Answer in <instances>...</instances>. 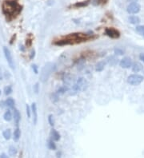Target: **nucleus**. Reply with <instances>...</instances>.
<instances>
[{"mask_svg":"<svg viewBox=\"0 0 144 158\" xmlns=\"http://www.w3.org/2000/svg\"><path fill=\"white\" fill-rule=\"evenodd\" d=\"M48 147L50 149H52V150H55L56 149V145L53 141V140H50L48 141Z\"/></svg>","mask_w":144,"mask_h":158,"instance_id":"nucleus-20","label":"nucleus"},{"mask_svg":"<svg viewBox=\"0 0 144 158\" xmlns=\"http://www.w3.org/2000/svg\"><path fill=\"white\" fill-rule=\"evenodd\" d=\"M48 122L49 124H50L51 126H54V118H53V116L52 115H49L48 116Z\"/></svg>","mask_w":144,"mask_h":158,"instance_id":"nucleus-24","label":"nucleus"},{"mask_svg":"<svg viewBox=\"0 0 144 158\" xmlns=\"http://www.w3.org/2000/svg\"><path fill=\"white\" fill-rule=\"evenodd\" d=\"M106 2H107V0H96L97 4H99L100 2H103V3H106Z\"/></svg>","mask_w":144,"mask_h":158,"instance_id":"nucleus-30","label":"nucleus"},{"mask_svg":"<svg viewBox=\"0 0 144 158\" xmlns=\"http://www.w3.org/2000/svg\"><path fill=\"white\" fill-rule=\"evenodd\" d=\"M136 31L140 34H144V25L143 26H138L136 27Z\"/></svg>","mask_w":144,"mask_h":158,"instance_id":"nucleus-23","label":"nucleus"},{"mask_svg":"<svg viewBox=\"0 0 144 158\" xmlns=\"http://www.w3.org/2000/svg\"><path fill=\"white\" fill-rule=\"evenodd\" d=\"M32 69H33V70H34V72L35 74H38V73H39V71H38V67H37L36 65H32Z\"/></svg>","mask_w":144,"mask_h":158,"instance_id":"nucleus-28","label":"nucleus"},{"mask_svg":"<svg viewBox=\"0 0 144 158\" xmlns=\"http://www.w3.org/2000/svg\"><path fill=\"white\" fill-rule=\"evenodd\" d=\"M89 2H90V0H88V1H86V2H77V3H75L74 6L75 7H86V6H87L89 4Z\"/></svg>","mask_w":144,"mask_h":158,"instance_id":"nucleus-19","label":"nucleus"},{"mask_svg":"<svg viewBox=\"0 0 144 158\" xmlns=\"http://www.w3.org/2000/svg\"><path fill=\"white\" fill-rule=\"evenodd\" d=\"M105 65H106V62L104 61L99 62L95 65V70L98 71V72L103 71V70H104V68H105Z\"/></svg>","mask_w":144,"mask_h":158,"instance_id":"nucleus-12","label":"nucleus"},{"mask_svg":"<svg viewBox=\"0 0 144 158\" xmlns=\"http://www.w3.org/2000/svg\"><path fill=\"white\" fill-rule=\"evenodd\" d=\"M2 135H3L4 138L6 140H10V137H11V131L10 129H6V130L3 131V133H2Z\"/></svg>","mask_w":144,"mask_h":158,"instance_id":"nucleus-18","label":"nucleus"},{"mask_svg":"<svg viewBox=\"0 0 144 158\" xmlns=\"http://www.w3.org/2000/svg\"><path fill=\"white\" fill-rule=\"evenodd\" d=\"M0 95H1V90H0Z\"/></svg>","mask_w":144,"mask_h":158,"instance_id":"nucleus-36","label":"nucleus"},{"mask_svg":"<svg viewBox=\"0 0 144 158\" xmlns=\"http://www.w3.org/2000/svg\"><path fill=\"white\" fill-rule=\"evenodd\" d=\"M114 53L118 54V55H123L124 52H123V50H121L119 48H117V49H114Z\"/></svg>","mask_w":144,"mask_h":158,"instance_id":"nucleus-25","label":"nucleus"},{"mask_svg":"<svg viewBox=\"0 0 144 158\" xmlns=\"http://www.w3.org/2000/svg\"><path fill=\"white\" fill-rule=\"evenodd\" d=\"M131 67H132V70L135 72V73H138V72H139L143 70V65L139 62H135L134 64H132Z\"/></svg>","mask_w":144,"mask_h":158,"instance_id":"nucleus-11","label":"nucleus"},{"mask_svg":"<svg viewBox=\"0 0 144 158\" xmlns=\"http://www.w3.org/2000/svg\"><path fill=\"white\" fill-rule=\"evenodd\" d=\"M20 137H21V131H20L19 128H17L14 129V137H13V139L14 141H18L19 140Z\"/></svg>","mask_w":144,"mask_h":158,"instance_id":"nucleus-14","label":"nucleus"},{"mask_svg":"<svg viewBox=\"0 0 144 158\" xmlns=\"http://www.w3.org/2000/svg\"><path fill=\"white\" fill-rule=\"evenodd\" d=\"M105 34L111 38H119L120 37V32L118 30H116V29H114L113 27L106 28Z\"/></svg>","mask_w":144,"mask_h":158,"instance_id":"nucleus-6","label":"nucleus"},{"mask_svg":"<svg viewBox=\"0 0 144 158\" xmlns=\"http://www.w3.org/2000/svg\"><path fill=\"white\" fill-rule=\"evenodd\" d=\"M2 10L7 14L12 15L18 14L21 10V7L14 1H5L2 4Z\"/></svg>","mask_w":144,"mask_h":158,"instance_id":"nucleus-1","label":"nucleus"},{"mask_svg":"<svg viewBox=\"0 0 144 158\" xmlns=\"http://www.w3.org/2000/svg\"><path fill=\"white\" fill-rule=\"evenodd\" d=\"M128 21L131 24H134V25H136V24H139L140 23L141 20L138 16H134V15H132V16H130L128 18Z\"/></svg>","mask_w":144,"mask_h":158,"instance_id":"nucleus-10","label":"nucleus"},{"mask_svg":"<svg viewBox=\"0 0 144 158\" xmlns=\"http://www.w3.org/2000/svg\"><path fill=\"white\" fill-rule=\"evenodd\" d=\"M54 44L57 45V46H65V45L72 44V42L71 41V40L66 38V39H63V40H59V41H57V42H55Z\"/></svg>","mask_w":144,"mask_h":158,"instance_id":"nucleus-13","label":"nucleus"},{"mask_svg":"<svg viewBox=\"0 0 144 158\" xmlns=\"http://www.w3.org/2000/svg\"><path fill=\"white\" fill-rule=\"evenodd\" d=\"M11 93H12V88H11V86H10V85L6 86V87L4 88V93L6 94V95H9V94H10Z\"/></svg>","mask_w":144,"mask_h":158,"instance_id":"nucleus-22","label":"nucleus"},{"mask_svg":"<svg viewBox=\"0 0 144 158\" xmlns=\"http://www.w3.org/2000/svg\"><path fill=\"white\" fill-rule=\"evenodd\" d=\"M31 111H32L34 115V124H36L37 121H38V112H37V105L35 103H33L32 105H31Z\"/></svg>","mask_w":144,"mask_h":158,"instance_id":"nucleus-9","label":"nucleus"},{"mask_svg":"<svg viewBox=\"0 0 144 158\" xmlns=\"http://www.w3.org/2000/svg\"><path fill=\"white\" fill-rule=\"evenodd\" d=\"M16 153H17V149L14 148V146H10V148H9V154H10V156L13 157Z\"/></svg>","mask_w":144,"mask_h":158,"instance_id":"nucleus-21","label":"nucleus"},{"mask_svg":"<svg viewBox=\"0 0 144 158\" xmlns=\"http://www.w3.org/2000/svg\"><path fill=\"white\" fill-rule=\"evenodd\" d=\"M26 110H27V117H31V107L29 106L28 105H27L26 106Z\"/></svg>","mask_w":144,"mask_h":158,"instance_id":"nucleus-26","label":"nucleus"},{"mask_svg":"<svg viewBox=\"0 0 144 158\" xmlns=\"http://www.w3.org/2000/svg\"><path fill=\"white\" fill-rule=\"evenodd\" d=\"M14 104H15V102H14V100L13 98H11V97L7 98V100H6V102H5V105H7V107H9L10 109L14 108Z\"/></svg>","mask_w":144,"mask_h":158,"instance_id":"nucleus-16","label":"nucleus"},{"mask_svg":"<svg viewBox=\"0 0 144 158\" xmlns=\"http://www.w3.org/2000/svg\"><path fill=\"white\" fill-rule=\"evenodd\" d=\"M2 79V75L1 74H0V81H1Z\"/></svg>","mask_w":144,"mask_h":158,"instance_id":"nucleus-35","label":"nucleus"},{"mask_svg":"<svg viewBox=\"0 0 144 158\" xmlns=\"http://www.w3.org/2000/svg\"><path fill=\"white\" fill-rule=\"evenodd\" d=\"M120 66L123 69H129L130 67L132 66V60L128 57H123L119 62Z\"/></svg>","mask_w":144,"mask_h":158,"instance_id":"nucleus-7","label":"nucleus"},{"mask_svg":"<svg viewBox=\"0 0 144 158\" xmlns=\"http://www.w3.org/2000/svg\"><path fill=\"white\" fill-rule=\"evenodd\" d=\"M3 53H4V55L6 59L8 62V64L10 66L11 69H14V60H13V57L12 55H11V53L10 50L8 49L7 46H4L3 47Z\"/></svg>","mask_w":144,"mask_h":158,"instance_id":"nucleus-5","label":"nucleus"},{"mask_svg":"<svg viewBox=\"0 0 144 158\" xmlns=\"http://www.w3.org/2000/svg\"><path fill=\"white\" fill-rule=\"evenodd\" d=\"M144 80V77L139 74H131L127 77V82L131 85H139Z\"/></svg>","mask_w":144,"mask_h":158,"instance_id":"nucleus-2","label":"nucleus"},{"mask_svg":"<svg viewBox=\"0 0 144 158\" xmlns=\"http://www.w3.org/2000/svg\"><path fill=\"white\" fill-rule=\"evenodd\" d=\"M34 55H35V51L32 50V52H31V58L32 59L33 57H34Z\"/></svg>","mask_w":144,"mask_h":158,"instance_id":"nucleus-33","label":"nucleus"},{"mask_svg":"<svg viewBox=\"0 0 144 158\" xmlns=\"http://www.w3.org/2000/svg\"><path fill=\"white\" fill-rule=\"evenodd\" d=\"M13 118L14 120V123L15 125L18 126L19 122H20V120H21V115H20V113L18 110H14V114H13Z\"/></svg>","mask_w":144,"mask_h":158,"instance_id":"nucleus-8","label":"nucleus"},{"mask_svg":"<svg viewBox=\"0 0 144 158\" xmlns=\"http://www.w3.org/2000/svg\"><path fill=\"white\" fill-rule=\"evenodd\" d=\"M86 87H87V82L83 77H80L78 79L76 84L74 85V90L75 91L85 90Z\"/></svg>","mask_w":144,"mask_h":158,"instance_id":"nucleus-4","label":"nucleus"},{"mask_svg":"<svg viewBox=\"0 0 144 158\" xmlns=\"http://www.w3.org/2000/svg\"><path fill=\"white\" fill-rule=\"evenodd\" d=\"M34 91H35L36 93H38V92H39V84H38V83L34 85Z\"/></svg>","mask_w":144,"mask_h":158,"instance_id":"nucleus-29","label":"nucleus"},{"mask_svg":"<svg viewBox=\"0 0 144 158\" xmlns=\"http://www.w3.org/2000/svg\"><path fill=\"white\" fill-rule=\"evenodd\" d=\"M65 91H66V89L63 88V87H61L60 89H59V90H58L57 92H58V93H63Z\"/></svg>","mask_w":144,"mask_h":158,"instance_id":"nucleus-27","label":"nucleus"},{"mask_svg":"<svg viewBox=\"0 0 144 158\" xmlns=\"http://www.w3.org/2000/svg\"><path fill=\"white\" fill-rule=\"evenodd\" d=\"M3 118H4V120L6 121H10L12 120V118H13V115H12V113H11V112H10V110L7 111V112H6V113H4V115H3Z\"/></svg>","mask_w":144,"mask_h":158,"instance_id":"nucleus-17","label":"nucleus"},{"mask_svg":"<svg viewBox=\"0 0 144 158\" xmlns=\"http://www.w3.org/2000/svg\"><path fill=\"white\" fill-rule=\"evenodd\" d=\"M141 10V6L139 3L138 2H131L130 3L127 7H126V11L131 14H138L140 11Z\"/></svg>","mask_w":144,"mask_h":158,"instance_id":"nucleus-3","label":"nucleus"},{"mask_svg":"<svg viewBox=\"0 0 144 158\" xmlns=\"http://www.w3.org/2000/svg\"><path fill=\"white\" fill-rule=\"evenodd\" d=\"M139 58H140V60H142V61L144 62V54H140Z\"/></svg>","mask_w":144,"mask_h":158,"instance_id":"nucleus-32","label":"nucleus"},{"mask_svg":"<svg viewBox=\"0 0 144 158\" xmlns=\"http://www.w3.org/2000/svg\"><path fill=\"white\" fill-rule=\"evenodd\" d=\"M128 2H136L138 0H127Z\"/></svg>","mask_w":144,"mask_h":158,"instance_id":"nucleus-34","label":"nucleus"},{"mask_svg":"<svg viewBox=\"0 0 144 158\" xmlns=\"http://www.w3.org/2000/svg\"><path fill=\"white\" fill-rule=\"evenodd\" d=\"M51 137H52V139L54 140H55V141H58V140L60 139V135L55 130V129H52V130H51Z\"/></svg>","mask_w":144,"mask_h":158,"instance_id":"nucleus-15","label":"nucleus"},{"mask_svg":"<svg viewBox=\"0 0 144 158\" xmlns=\"http://www.w3.org/2000/svg\"><path fill=\"white\" fill-rule=\"evenodd\" d=\"M0 158H9V157H8V156L6 153H2L0 154Z\"/></svg>","mask_w":144,"mask_h":158,"instance_id":"nucleus-31","label":"nucleus"}]
</instances>
